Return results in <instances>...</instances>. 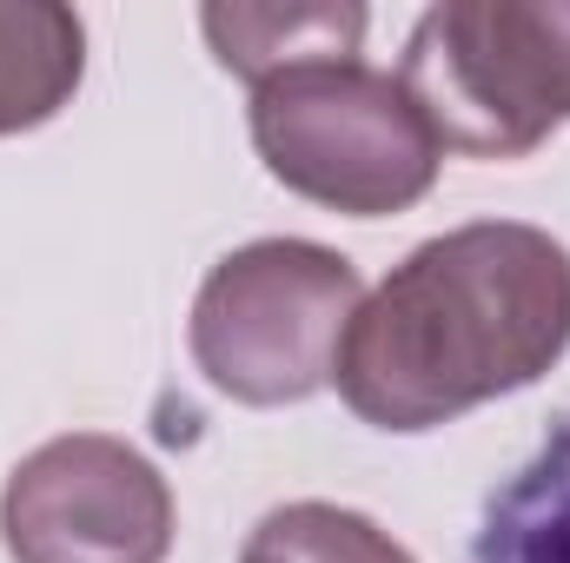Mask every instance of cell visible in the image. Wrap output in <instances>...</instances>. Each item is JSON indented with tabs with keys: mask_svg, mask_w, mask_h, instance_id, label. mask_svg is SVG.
<instances>
[{
	"mask_svg": "<svg viewBox=\"0 0 570 563\" xmlns=\"http://www.w3.org/2000/svg\"><path fill=\"white\" fill-rule=\"evenodd\" d=\"M570 352V253L544 226L478 219L405 253L358 298L332 385L379 431H438L538 385Z\"/></svg>",
	"mask_w": 570,
	"mask_h": 563,
	"instance_id": "obj_1",
	"label": "cell"
},
{
	"mask_svg": "<svg viewBox=\"0 0 570 563\" xmlns=\"http://www.w3.org/2000/svg\"><path fill=\"white\" fill-rule=\"evenodd\" d=\"M253 146L285 192L352 219H392L419 206L444 166L412 87L365 60H312L259 80Z\"/></svg>",
	"mask_w": 570,
	"mask_h": 563,
	"instance_id": "obj_2",
	"label": "cell"
},
{
	"mask_svg": "<svg viewBox=\"0 0 570 563\" xmlns=\"http://www.w3.org/2000/svg\"><path fill=\"white\" fill-rule=\"evenodd\" d=\"M399 80L444 152L524 159L570 127V0L425 7Z\"/></svg>",
	"mask_w": 570,
	"mask_h": 563,
	"instance_id": "obj_3",
	"label": "cell"
},
{
	"mask_svg": "<svg viewBox=\"0 0 570 563\" xmlns=\"http://www.w3.org/2000/svg\"><path fill=\"white\" fill-rule=\"evenodd\" d=\"M358 273L312 239H253L226 253L193 298V365L233 405H298L332 385Z\"/></svg>",
	"mask_w": 570,
	"mask_h": 563,
	"instance_id": "obj_4",
	"label": "cell"
},
{
	"mask_svg": "<svg viewBox=\"0 0 570 563\" xmlns=\"http://www.w3.org/2000/svg\"><path fill=\"white\" fill-rule=\"evenodd\" d=\"M0 544L13 563H166L173 491L127 437L67 431L7 471Z\"/></svg>",
	"mask_w": 570,
	"mask_h": 563,
	"instance_id": "obj_5",
	"label": "cell"
},
{
	"mask_svg": "<svg viewBox=\"0 0 570 563\" xmlns=\"http://www.w3.org/2000/svg\"><path fill=\"white\" fill-rule=\"evenodd\" d=\"M87 73V27L60 0H0V140L47 127Z\"/></svg>",
	"mask_w": 570,
	"mask_h": 563,
	"instance_id": "obj_6",
	"label": "cell"
},
{
	"mask_svg": "<svg viewBox=\"0 0 570 563\" xmlns=\"http://www.w3.org/2000/svg\"><path fill=\"white\" fill-rule=\"evenodd\" d=\"M213 53L239 80H273L285 67L312 60H358L365 40V7H206L199 13Z\"/></svg>",
	"mask_w": 570,
	"mask_h": 563,
	"instance_id": "obj_7",
	"label": "cell"
},
{
	"mask_svg": "<svg viewBox=\"0 0 570 563\" xmlns=\"http://www.w3.org/2000/svg\"><path fill=\"white\" fill-rule=\"evenodd\" d=\"M471 563H570V418L491 491Z\"/></svg>",
	"mask_w": 570,
	"mask_h": 563,
	"instance_id": "obj_8",
	"label": "cell"
},
{
	"mask_svg": "<svg viewBox=\"0 0 570 563\" xmlns=\"http://www.w3.org/2000/svg\"><path fill=\"white\" fill-rule=\"evenodd\" d=\"M239 563H419L392 531H379L365 511L345 504H279L253 524Z\"/></svg>",
	"mask_w": 570,
	"mask_h": 563,
	"instance_id": "obj_9",
	"label": "cell"
}]
</instances>
